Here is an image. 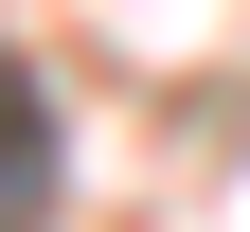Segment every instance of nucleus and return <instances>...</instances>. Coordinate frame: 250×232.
<instances>
[{
	"instance_id": "f257e3e1",
	"label": "nucleus",
	"mask_w": 250,
	"mask_h": 232,
	"mask_svg": "<svg viewBox=\"0 0 250 232\" xmlns=\"http://www.w3.org/2000/svg\"><path fill=\"white\" fill-rule=\"evenodd\" d=\"M0 232H54V107L18 54H0Z\"/></svg>"
}]
</instances>
